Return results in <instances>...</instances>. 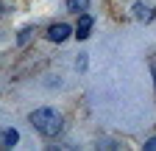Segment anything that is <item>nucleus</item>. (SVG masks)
I'll use <instances>...</instances> for the list:
<instances>
[{"instance_id":"f257e3e1","label":"nucleus","mask_w":156,"mask_h":151,"mask_svg":"<svg viewBox=\"0 0 156 151\" xmlns=\"http://www.w3.org/2000/svg\"><path fill=\"white\" fill-rule=\"evenodd\" d=\"M31 126L36 131H42V134H48V137H56L58 131H62V115H58L56 109H50V106L34 109L31 112Z\"/></svg>"},{"instance_id":"f03ea898","label":"nucleus","mask_w":156,"mask_h":151,"mask_svg":"<svg viewBox=\"0 0 156 151\" xmlns=\"http://www.w3.org/2000/svg\"><path fill=\"white\" fill-rule=\"evenodd\" d=\"M70 34H73V28H70L67 23H56V25L48 28V39H50V42H64Z\"/></svg>"},{"instance_id":"7ed1b4c3","label":"nucleus","mask_w":156,"mask_h":151,"mask_svg":"<svg viewBox=\"0 0 156 151\" xmlns=\"http://www.w3.org/2000/svg\"><path fill=\"white\" fill-rule=\"evenodd\" d=\"M153 6H148V3H134V17L136 20H142V23H148V20H153Z\"/></svg>"},{"instance_id":"20e7f679","label":"nucleus","mask_w":156,"mask_h":151,"mask_svg":"<svg viewBox=\"0 0 156 151\" xmlns=\"http://www.w3.org/2000/svg\"><path fill=\"white\" fill-rule=\"evenodd\" d=\"M89 31H92V17H89V14L78 17V28H75V36H78V39H87V36H89Z\"/></svg>"},{"instance_id":"39448f33","label":"nucleus","mask_w":156,"mask_h":151,"mask_svg":"<svg viewBox=\"0 0 156 151\" xmlns=\"http://www.w3.org/2000/svg\"><path fill=\"white\" fill-rule=\"evenodd\" d=\"M0 134H3V145H17V140H20V131L17 129H3Z\"/></svg>"},{"instance_id":"423d86ee","label":"nucleus","mask_w":156,"mask_h":151,"mask_svg":"<svg viewBox=\"0 0 156 151\" xmlns=\"http://www.w3.org/2000/svg\"><path fill=\"white\" fill-rule=\"evenodd\" d=\"M87 6H89V0H67V9H70L73 14H78V11H87Z\"/></svg>"},{"instance_id":"0eeeda50","label":"nucleus","mask_w":156,"mask_h":151,"mask_svg":"<svg viewBox=\"0 0 156 151\" xmlns=\"http://www.w3.org/2000/svg\"><path fill=\"white\" fill-rule=\"evenodd\" d=\"M145 151H156V137H151V140L145 143Z\"/></svg>"}]
</instances>
